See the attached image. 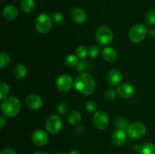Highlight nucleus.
<instances>
[{"mask_svg":"<svg viewBox=\"0 0 155 154\" xmlns=\"http://www.w3.org/2000/svg\"><path fill=\"white\" fill-rule=\"evenodd\" d=\"M74 84L72 77L67 74L60 75L56 81V87L61 91H68L71 90Z\"/></svg>","mask_w":155,"mask_h":154,"instance_id":"9","label":"nucleus"},{"mask_svg":"<svg viewBox=\"0 0 155 154\" xmlns=\"http://www.w3.org/2000/svg\"><path fill=\"white\" fill-rule=\"evenodd\" d=\"M27 69L24 64L19 63V64H17L15 66V68H14L13 75L15 76V78L18 79H24L27 75Z\"/></svg>","mask_w":155,"mask_h":154,"instance_id":"18","label":"nucleus"},{"mask_svg":"<svg viewBox=\"0 0 155 154\" xmlns=\"http://www.w3.org/2000/svg\"><path fill=\"white\" fill-rule=\"evenodd\" d=\"M93 124L98 129H105L109 124V117L107 113L103 110L95 112L93 116Z\"/></svg>","mask_w":155,"mask_h":154,"instance_id":"8","label":"nucleus"},{"mask_svg":"<svg viewBox=\"0 0 155 154\" xmlns=\"http://www.w3.org/2000/svg\"><path fill=\"white\" fill-rule=\"evenodd\" d=\"M101 54H102V57L104 58V60L107 62L114 61L117 57V53L116 50L112 47L109 46L105 47L103 49Z\"/></svg>","mask_w":155,"mask_h":154,"instance_id":"17","label":"nucleus"},{"mask_svg":"<svg viewBox=\"0 0 155 154\" xmlns=\"http://www.w3.org/2000/svg\"><path fill=\"white\" fill-rule=\"evenodd\" d=\"M0 154H17V153L14 149H10V148H8V149H3Z\"/></svg>","mask_w":155,"mask_h":154,"instance_id":"34","label":"nucleus"},{"mask_svg":"<svg viewBox=\"0 0 155 154\" xmlns=\"http://www.w3.org/2000/svg\"><path fill=\"white\" fill-rule=\"evenodd\" d=\"M74 86L80 93L89 95L95 91V82L92 75L89 73H83L76 78Z\"/></svg>","mask_w":155,"mask_h":154,"instance_id":"1","label":"nucleus"},{"mask_svg":"<svg viewBox=\"0 0 155 154\" xmlns=\"http://www.w3.org/2000/svg\"><path fill=\"white\" fill-rule=\"evenodd\" d=\"M100 54V48L96 45H94L89 48V55L92 58H95Z\"/></svg>","mask_w":155,"mask_h":154,"instance_id":"30","label":"nucleus"},{"mask_svg":"<svg viewBox=\"0 0 155 154\" xmlns=\"http://www.w3.org/2000/svg\"><path fill=\"white\" fill-rule=\"evenodd\" d=\"M104 98L107 101H113L116 98V91L113 88L107 89L104 92Z\"/></svg>","mask_w":155,"mask_h":154,"instance_id":"29","label":"nucleus"},{"mask_svg":"<svg viewBox=\"0 0 155 154\" xmlns=\"http://www.w3.org/2000/svg\"><path fill=\"white\" fill-rule=\"evenodd\" d=\"M26 104L32 110H39L42 106V100L37 94H30L26 98Z\"/></svg>","mask_w":155,"mask_h":154,"instance_id":"11","label":"nucleus"},{"mask_svg":"<svg viewBox=\"0 0 155 154\" xmlns=\"http://www.w3.org/2000/svg\"><path fill=\"white\" fill-rule=\"evenodd\" d=\"M135 92L134 87L130 83H124L119 85L117 94L123 98H130L133 96Z\"/></svg>","mask_w":155,"mask_h":154,"instance_id":"12","label":"nucleus"},{"mask_svg":"<svg viewBox=\"0 0 155 154\" xmlns=\"http://www.w3.org/2000/svg\"><path fill=\"white\" fill-rule=\"evenodd\" d=\"M9 91H10V89H9L8 85L5 82H2L0 83V99H5L8 95Z\"/></svg>","mask_w":155,"mask_h":154,"instance_id":"26","label":"nucleus"},{"mask_svg":"<svg viewBox=\"0 0 155 154\" xmlns=\"http://www.w3.org/2000/svg\"><path fill=\"white\" fill-rule=\"evenodd\" d=\"M58 112L61 116H64L69 112V106L66 103H61L58 106Z\"/></svg>","mask_w":155,"mask_h":154,"instance_id":"31","label":"nucleus"},{"mask_svg":"<svg viewBox=\"0 0 155 154\" xmlns=\"http://www.w3.org/2000/svg\"><path fill=\"white\" fill-rule=\"evenodd\" d=\"M51 19L56 24H61L64 22V16L61 12H54L51 14Z\"/></svg>","mask_w":155,"mask_h":154,"instance_id":"28","label":"nucleus"},{"mask_svg":"<svg viewBox=\"0 0 155 154\" xmlns=\"http://www.w3.org/2000/svg\"><path fill=\"white\" fill-rule=\"evenodd\" d=\"M126 139H127V134L125 131L123 129L116 130L112 134V140L117 146H122L125 143Z\"/></svg>","mask_w":155,"mask_h":154,"instance_id":"15","label":"nucleus"},{"mask_svg":"<svg viewBox=\"0 0 155 154\" xmlns=\"http://www.w3.org/2000/svg\"><path fill=\"white\" fill-rule=\"evenodd\" d=\"M5 119L3 116H1V117H0V128H1V129H2V128H4V126L5 125Z\"/></svg>","mask_w":155,"mask_h":154,"instance_id":"35","label":"nucleus"},{"mask_svg":"<svg viewBox=\"0 0 155 154\" xmlns=\"http://www.w3.org/2000/svg\"><path fill=\"white\" fill-rule=\"evenodd\" d=\"M95 39L99 45H107L112 42L114 39V33L111 29L106 26L99 27L96 31Z\"/></svg>","mask_w":155,"mask_h":154,"instance_id":"4","label":"nucleus"},{"mask_svg":"<svg viewBox=\"0 0 155 154\" xmlns=\"http://www.w3.org/2000/svg\"><path fill=\"white\" fill-rule=\"evenodd\" d=\"M51 17L45 13L40 14L35 20V27L39 33L46 34L52 28Z\"/></svg>","mask_w":155,"mask_h":154,"instance_id":"3","label":"nucleus"},{"mask_svg":"<svg viewBox=\"0 0 155 154\" xmlns=\"http://www.w3.org/2000/svg\"><path fill=\"white\" fill-rule=\"evenodd\" d=\"M149 36H151V37H152V38H155V28L150 30Z\"/></svg>","mask_w":155,"mask_h":154,"instance_id":"36","label":"nucleus"},{"mask_svg":"<svg viewBox=\"0 0 155 154\" xmlns=\"http://www.w3.org/2000/svg\"><path fill=\"white\" fill-rule=\"evenodd\" d=\"M45 128L51 134H57L62 128V120L57 115H52L45 121Z\"/></svg>","mask_w":155,"mask_h":154,"instance_id":"7","label":"nucleus"},{"mask_svg":"<svg viewBox=\"0 0 155 154\" xmlns=\"http://www.w3.org/2000/svg\"><path fill=\"white\" fill-rule=\"evenodd\" d=\"M82 119V116L80 112L77 110H73L70 112L68 115V120L69 123L72 125H77L80 122Z\"/></svg>","mask_w":155,"mask_h":154,"instance_id":"20","label":"nucleus"},{"mask_svg":"<svg viewBox=\"0 0 155 154\" xmlns=\"http://www.w3.org/2000/svg\"><path fill=\"white\" fill-rule=\"evenodd\" d=\"M97 107H98V105L94 101H89L86 104V109L87 110V111L90 112V113H94L96 111Z\"/></svg>","mask_w":155,"mask_h":154,"instance_id":"33","label":"nucleus"},{"mask_svg":"<svg viewBox=\"0 0 155 154\" xmlns=\"http://www.w3.org/2000/svg\"><path fill=\"white\" fill-rule=\"evenodd\" d=\"M69 154H80V152H79V151L75 150V149H74V150L71 151V152H69Z\"/></svg>","mask_w":155,"mask_h":154,"instance_id":"37","label":"nucleus"},{"mask_svg":"<svg viewBox=\"0 0 155 154\" xmlns=\"http://www.w3.org/2000/svg\"><path fill=\"white\" fill-rule=\"evenodd\" d=\"M34 154H47V153L45 152H42V151H38V152H34Z\"/></svg>","mask_w":155,"mask_h":154,"instance_id":"38","label":"nucleus"},{"mask_svg":"<svg viewBox=\"0 0 155 154\" xmlns=\"http://www.w3.org/2000/svg\"><path fill=\"white\" fill-rule=\"evenodd\" d=\"M145 21L148 25L155 24V11H150L145 17Z\"/></svg>","mask_w":155,"mask_h":154,"instance_id":"32","label":"nucleus"},{"mask_svg":"<svg viewBox=\"0 0 155 154\" xmlns=\"http://www.w3.org/2000/svg\"><path fill=\"white\" fill-rule=\"evenodd\" d=\"M18 11L15 6L8 5L3 9V16L8 21H13L18 17Z\"/></svg>","mask_w":155,"mask_h":154,"instance_id":"16","label":"nucleus"},{"mask_svg":"<svg viewBox=\"0 0 155 154\" xmlns=\"http://www.w3.org/2000/svg\"><path fill=\"white\" fill-rule=\"evenodd\" d=\"M57 154H64V153H62V152H58V153H57Z\"/></svg>","mask_w":155,"mask_h":154,"instance_id":"39","label":"nucleus"},{"mask_svg":"<svg viewBox=\"0 0 155 154\" xmlns=\"http://www.w3.org/2000/svg\"><path fill=\"white\" fill-rule=\"evenodd\" d=\"M148 34V30L145 26L142 24H136L130 30L129 36L132 42H141L146 38Z\"/></svg>","mask_w":155,"mask_h":154,"instance_id":"5","label":"nucleus"},{"mask_svg":"<svg viewBox=\"0 0 155 154\" xmlns=\"http://www.w3.org/2000/svg\"><path fill=\"white\" fill-rule=\"evenodd\" d=\"M21 108L20 100L16 97H8L3 100L2 103V111L4 116L7 117H15Z\"/></svg>","mask_w":155,"mask_h":154,"instance_id":"2","label":"nucleus"},{"mask_svg":"<svg viewBox=\"0 0 155 154\" xmlns=\"http://www.w3.org/2000/svg\"><path fill=\"white\" fill-rule=\"evenodd\" d=\"M21 6L22 10L26 13H31L36 8L34 0H21Z\"/></svg>","mask_w":155,"mask_h":154,"instance_id":"21","label":"nucleus"},{"mask_svg":"<svg viewBox=\"0 0 155 154\" xmlns=\"http://www.w3.org/2000/svg\"><path fill=\"white\" fill-rule=\"evenodd\" d=\"M32 140L36 146H45L48 141V134L43 130H36L32 134Z\"/></svg>","mask_w":155,"mask_h":154,"instance_id":"10","label":"nucleus"},{"mask_svg":"<svg viewBox=\"0 0 155 154\" xmlns=\"http://www.w3.org/2000/svg\"><path fill=\"white\" fill-rule=\"evenodd\" d=\"M123 79V74L119 69H111L107 74V80L111 85H117Z\"/></svg>","mask_w":155,"mask_h":154,"instance_id":"13","label":"nucleus"},{"mask_svg":"<svg viewBox=\"0 0 155 154\" xmlns=\"http://www.w3.org/2000/svg\"><path fill=\"white\" fill-rule=\"evenodd\" d=\"M71 17L72 19L74 20V22L77 24H84L87 20V15H86V11L81 8H74L71 12Z\"/></svg>","mask_w":155,"mask_h":154,"instance_id":"14","label":"nucleus"},{"mask_svg":"<svg viewBox=\"0 0 155 154\" xmlns=\"http://www.w3.org/2000/svg\"><path fill=\"white\" fill-rule=\"evenodd\" d=\"M76 53H77V56L81 60H83L86 57V56L89 54V50L86 48V46L84 45H80L76 50Z\"/></svg>","mask_w":155,"mask_h":154,"instance_id":"25","label":"nucleus"},{"mask_svg":"<svg viewBox=\"0 0 155 154\" xmlns=\"http://www.w3.org/2000/svg\"><path fill=\"white\" fill-rule=\"evenodd\" d=\"M11 63V57L7 53L2 52L0 54V68L4 69L9 66Z\"/></svg>","mask_w":155,"mask_h":154,"instance_id":"24","label":"nucleus"},{"mask_svg":"<svg viewBox=\"0 0 155 154\" xmlns=\"http://www.w3.org/2000/svg\"><path fill=\"white\" fill-rule=\"evenodd\" d=\"M114 124L118 129L124 130L125 128H128V126H129L128 121L127 120V119H125V118H123V117L117 118V119L114 121Z\"/></svg>","mask_w":155,"mask_h":154,"instance_id":"27","label":"nucleus"},{"mask_svg":"<svg viewBox=\"0 0 155 154\" xmlns=\"http://www.w3.org/2000/svg\"><path fill=\"white\" fill-rule=\"evenodd\" d=\"M146 133V127L141 122H133L127 128V134L133 139H139L143 137Z\"/></svg>","mask_w":155,"mask_h":154,"instance_id":"6","label":"nucleus"},{"mask_svg":"<svg viewBox=\"0 0 155 154\" xmlns=\"http://www.w3.org/2000/svg\"><path fill=\"white\" fill-rule=\"evenodd\" d=\"M64 62L67 66L73 67V66H77L80 61H79V57L77 56L74 55V54H68V56L65 57Z\"/></svg>","mask_w":155,"mask_h":154,"instance_id":"22","label":"nucleus"},{"mask_svg":"<svg viewBox=\"0 0 155 154\" xmlns=\"http://www.w3.org/2000/svg\"><path fill=\"white\" fill-rule=\"evenodd\" d=\"M91 69V64L87 61H84V60H81L79 62L78 65L77 66V70L79 72L83 73H88Z\"/></svg>","mask_w":155,"mask_h":154,"instance_id":"23","label":"nucleus"},{"mask_svg":"<svg viewBox=\"0 0 155 154\" xmlns=\"http://www.w3.org/2000/svg\"><path fill=\"white\" fill-rule=\"evenodd\" d=\"M139 152L140 154H155V145L150 142L142 143L139 146Z\"/></svg>","mask_w":155,"mask_h":154,"instance_id":"19","label":"nucleus"}]
</instances>
